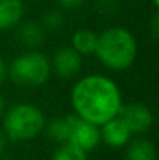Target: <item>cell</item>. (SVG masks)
<instances>
[{
    "instance_id": "cell-1",
    "label": "cell",
    "mask_w": 159,
    "mask_h": 160,
    "mask_svg": "<svg viewBox=\"0 0 159 160\" xmlns=\"http://www.w3.org/2000/svg\"><path fill=\"white\" fill-rule=\"evenodd\" d=\"M70 103L75 115L98 128L117 117L123 106L120 87L106 75H86L78 79L70 90Z\"/></svg>"
},
{
    "instance_id": "cell-2",
    "label": "cell",
    "mask_w": 159,
    "mask_h": 160,
    "mask_svg": "<svg viewBox=\"0 0 159 160\" xmlns=\"http://www.w3.org/2000/svg\"><path fill=\"white\" fill-rule=\"evenodd\" d=\"M95 54L106 68L123 72L130 68L137 58V41L130 30L109 27L98 34Z\"/></svg>"
},
{
    "instance_id": "cell-3",
    "label": "cell",
    "mask_w": 159,
    "mask_h": 160,
    "mask_svg": "<svg viewBox=\"0 0 159 160\" xmlns=\"http://www.w3.org/2000/svg\"><path fill=\"white\" fill-rule=\"evenodd\" d=\"M44 112L31 103H17L3 112L2 131L11 142H28L45 128Z\"/></svg>"
},
{
    "instance_id": "cell-4",
    "label": "cell",
    "mask_w": 159,
    "mask_h": 160,
    "mask_svg": "<svg viewBox=\"0 0 159 160\" xmlns=\"http://www.w3.org/2000/svg\"><path fill=\"white\" fill-rule=\"evenodd\" d=\"M52 75L50 59L39 50H27L17 54L9 67V79L22 87H41Z\"/></svg>"
},
{
    "instance_id": "cell-5",
    "label": "cell",
    "mask_w": 159,
    "mask_h": 160,
    "mask_svg": "<svg viewBox=\"0 0 159 160\" xmlns=\"http://www.w3.org/2000/svg\"><path fill=\"white\" fill-rule=\"evenodd\" d=\"M69 137L66 143H72L80 149L91 152L100 145V128L83 120L78 115H67Z\"/></svg>"
},
{
    "instance_id": "cell-6",
    "label": "cell",
    "mask_w": 159,
    "mask_h": 160,
    "mask_svg": "<svg viewBox=\"0 0 159 160\" xmlns=\"http://www.w3.org/2000/svg\"><path fill=\"white\" fill-rule=\"evenodd\" d=\"M119 115L123 118L133 134H145L147 131H150L155 121L151 109L144 103H131L126 106L123 104Z\"/></svg>"
},
{
    "instance_id": "cell-7",
    "label": "cell",
    "mask_w": 159,
    "mask_h": 160,
    "mask_svg": "<svg viewBox=\"0 0 159 160\" xmlns=\"http://www.w3.org/2000/svg\"><path fill=\"white\" fill-rule=\"evenodd\" d=\"M81 65H83L81 54L77 53L72 47L58 48L50 59L52 72H55L62 79H70L77 76L81 70Z\"/></svg>"
},
{
    "instance_id": "cell-8",
    "label": "cell",
    "mask_w": 159,
    "mask_h": 160,
    "mask_svg": "<svg viewBox=\"0 0 159 160\" xmlns=\"http://www.w3.org/2000/svg\"><path fill=\"white\" fill-rule=\"evenodd\" d=\"M131 137H133V132L130 131L128 124L123 121L120 115L111 118L109 121L100 126V142H103L112 149L126 146Z\"/></svg>"
},
{
    "instance_id": "cell-9",
    "label": "cell",
    "mask_w": 159,
    "mask_h": 160,
    "mask_svg": "<svg viewBox=\"0 0 159 160\" xmlns=\"http://www.w3.org/2000/svg\"><path fill=\"white\" fill-rule=\"evenodd\" d=\"M17 39L28 50H38L45 41V30L39 22L25 20L17 25Z\"/></svg>"
},
{
    "instance_id": "cell-10",
    "label": "cell",
    "mask_w": 159,
    "mask_h": 160,
    "mask_svg": "<svg viewBox=\"0 0 159 160\" xmlns=\"http://www.w3.org/2000/svg\"><path fill=\"white\" fill-rule=\"evenodd\" d=\"M25 16V5L22 0H0V30L16 28Z\"/></svg>"
},
{
    "instance_id": "cell-11",
    "label": "cell",
    "mask_w": 159,
    "mask_h": 160,
    "mask_svg": "<svg viewBox=\"0 0 159 160\" xmlns=\"http://www.w3.org/2000/svg\"><path fill=\"white\" fill-rule=\"evenodd\" d=\"M97 41H98V34L95 31L87 30V28H80L72 34V45L70 47L81 56H87V54L95 53Z\"/></svg>"
},
{
    "instance_id": "cell-12",
    "label": "cell",
    "mask_w": 159,
    "mask_h": 160,
    "mask_svg": "<svg viewBox=\"0 0 159 160\" xmlns=\"http://www.w3.org/2000/svg\"><path fill=\"white\" fill-rule=\"evenodd\" d=\"M126 160H156V146L148 138H134L126 145Z\"/></svg>"
},
{
    "instance_id": "cell-13",
    "label": "cell",
    "mask_w": 159,
    "mask_h": 160,
    "mask_svg": "<svg viewBox=\"0 0 159 160\" xmlns=\"http://www.w3.org/2000/svg\"><path fill=\"white\" fill-rule=\"evenodd\" d=\"M47 134L55 143H66L69 137V121L67 115L66 117H58L53 118L52 121L47 124Z\"/></svg>"
},
{
    "instance_id": "cell-14",
    "label": "cell",
    "mask_w": 159,
    "mask_h": 160,
    "mask_svg": "<svg viewBox=\"0 0 159 160\" xmlns=\"http://www.w3.org/2000/svg\"><path fill=\"white\" fill-rule=\"evenodd\" d=\"M52 160H87V152L72 143H59L53 152Z\"/></svg>"
},
{
    "instance_id": "cell-15",
    "label": "cell",
    "mask_w": 159,
    "mask_h": 160,
    "mask_svg": "<svg viewBox=\"0 0 159 160\" xmlns=\"http://www.w3.org/2000/svg\"><path fill=\"white\" fill-rule=\"evenodd\" d=\"M64 12L61 9H49L42 14V19H41V25L44 30H50L55 31L58 28H61L64 25Z\"/></svg>"
},
{
    "instance_id": "cell-16",
    "label": "cell",
    "mask_w": 159,
    "mask_h": 160,
    "mask_svg": "<svg viewBox=\"0 0 159 160\" xmlns=\"http://www.w3.org/2000/svg\"><path fill=\"white\" fill-rule=\"evenodd\" d=\"M56 2L62 9H72V11L81 8L86 3V0H56Z\"/></svg>"
},
{
    "instance_id": "cell-17",
    "label": "cell",
    "mask_w": 159,
    "mask_h": 160,
    "mask_svg": "<svg viewBox=\"0 0 159 160\" xmlns=\"http://www.w3.org/2000/svg\"><path fill=\"white\" fill-rule=\"evenodd\" d=\"M114 6H115L114 0H98V3H97V8L102 12H111L114 9Z\"/></svg>"
},
{
    "instance_id": "cell-18",
    "label": "cell",
    "mask_w": 159,
    "mask_h": 160,
    "mask_svg": "<svg viewBox=\"0 0 159 160\" xmlns=\"http://www.w3.org/2000/svg\"><path fill=\"white\" fill-rule=\"evenodd\" d=\"M150 28H151V34L155 38H158V34H159V14L158 12L153 14V19L150 22Z\"/></svg>"
},
{
    "instance_id": "cell-19",
    "label": "cell",
    "mask_w": 159,
    "mask_h": 160,
    "mask_svg": "<svg viewBox=\"0 0 159 160\" xmlns=\"http://www.w3.org/2000/svg\"><path fill=\"white\" fill-rule=\"evenodd\" d=\"M6 76H8V65H6L5 59H3L2 54H0V86L5 82Z\"/></svg>"
},
{
    "instance_id": "cell-20",
    "label": "cell",
    "mask_w": 159,
    "mask_h": 160,
    "mask_svg": "<svg viewBox=\"0 0 159 160\" xmlns=\"http://www.w3.org/2000/svg\"><path fill=\"white\" fill-rule=\"evenodd\" d=\"M6 145H8V138H6V135L3 134V131H0V154L6 149Z\"/></svg>"
},
{
    "instance_id": "cell-21",
    "label": "cell",
    "mask_w": 159,
    "mask_h": 160,
    "mask_svg": "<svg viewBox=\"0 0 159 160\" xmlns=\"http://www.w3.org/2000/svg\"><path fill=\"white\" fill-rule=\"evenodd\" d=\"M5 110H6V100H5V97L0 93V115H3Z\"/></svg>"
},
{
    "instance_id": "cell-22",
    "label": "cell",
    "mask_w": 159,
    "mask_h": 160,
    "mask_svg": "<svg viewBox=\"0 0 159 160\" xmlns=\"http://www.w3.org/2000/svg\"><path fill=\"white\" fill-rule=\"evenodd\" d=\"M153 2V6H155V9H158L159 8V0H151Z\"/></svg>"
},
{
    "instance_id": "cell-23",
    "label": "cell",
    "mask_w": 159,
    "mask_h": 160,
    "mask_svg": "<svg viewBox=\"0 0 159 160\" xmlns=\"http://www.w3.org/2000/svg\"><path fill=\"white\" fill-rule=\"evenodd\" d=\"M0 160H13V159H0Z\"/></svg>"
}]
</instances>
